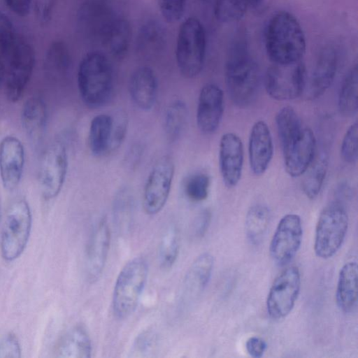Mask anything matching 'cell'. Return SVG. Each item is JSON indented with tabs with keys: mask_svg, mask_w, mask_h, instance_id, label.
I'll return each instance as SVG.
<instances>
[{
	"mask_svg": "<svg viewBox=\"0 0 358 358\" xmlns=\"http://www.w3.org/2000/svg\"><path fill=\"white\" fill-rule=\"evenodd\" d=\"M227 89L231 101L246 107L256 97L259 85V71L248 51L245 33H236L229 46L225 66Z\"/></svg>",
	"mask_w": 358,
	"mask_h": 358,
	"instance_id": "6da1fadb",
	"label": "cell"
},
{
	"mask_svg": "<svg viewBox=\"0 0 358 358\" xmlns=\"http://www.w3.org/2000/svg\"><path fill=\"white\" fill-rule=\"evenodd\" d=\"M265 47L269 59L276 64H289L301 60L306 43L303 29L290 13L279 11L268 21Z\"/></svg>",
	"mask_w": 358,
	"mask_h": 358,
	"instance_id": "7a4b0ae2",
	"label": "cell"
},
{
	"mask_svg": "<svg viewBox=\"0 0 358 358\" xmlns=\"http://www.w3.org/2000/svg\"><path fill=\"white\" fill-rule=\"evenodd\" d=\"M77 83L81 100L90 108L108 103L113 92V71L108 57L102 52L87 53L80 61Z\"/></svg>",
	"mask_w": 358,
	"mask_h": 358,
	"instance_id": "3957f363",
	"label": "cell"
},
{
	"mask_svg": "<svg viewBox=\"0 0 358 358\" xmlns=\"http://www.w3.org/2000/svg\"><path fill=\"white\" fill-rule=\"evenodd\" d=\"M4 64L3 88L7 99L13 103L22 96L32 76L35 64L33 48L19 35L0 45Z\"/></svg>",
	"mask_w": 358,
	"mask_h": 358,
	"instance_id": "277c9868",
	"label": "cell"
},
{
	"mask_svg": "<svg viewBox=\"0 0 358 358\" xmlns=\"http://www.w3.org/2000/svg\"><path fill=\"white\" fill-rule=\"evenodd\" d=\"M148 275V264L142 257H135L122 267L116 279L113 294V310L117 318H127L134 312Z\"/></svg>",
	"mask_w": 358,
	"mask_h": 358,
	"instance_id": "5b68a950",
	"label": "cell"
},
{
	"mask_svg": "<svg viewBox=\"0 0 358 358\" xmlns=\"http://www.w3.org/2000/svg\"><path fill=\"white\" fill-rule=\"evenodd\" d=\"M206 48V33L201 22L195 17L186 19L180 27L176 48L177 65L184 77L192 78L200 73Z\"/></svg>",
	"mask_w": 358,
	"mask_h": 358,
	"instance_id": "8992f818",
	"label": "cell"
},
{
	"mask_svg": "<svg viewBox=\"0 0 358 358\" xmlns=\"http://www.w3.org/2000/svg\"><path fill=\"white\" fill-rule=\"evenodd\" d=\"M32 215L28 202L19 199L8 209L2 227L0 250L7 262L17 259L24 250L31 234Z\"/></svg>",
	"mask_w": 358,
	"mask_h": 358,
	"instance_id": "52a82bcc",
	"label": "cell"
},
{
	"mask_svg": "<svg viewBox=\"0 0 358 358\" xmlns=\"http://www.w3.org/2000/svg\"><path fill=\"white\" fill-rule=\"evenodd\" d=\"M348 229V215L338 201L327 206L320 213L315 232L314 250L322 259L333 257L341 248Z\"/></svg>",
	"mask_w": 358,
	"mask_h": 358,
	"instance_id": "ba28073f",
	"label": "cell"
},
{
	"mask_svg": "<svg viewBox=\"0 0 358 358\" xmlns=\"http://www.w3.org/2000/svg\"><path fill=\"white\" fill-rule=\"evenodd\" d=\"M68 168L69 157L65 145L61 141L52 143L41 156L38 174L40 191L45 200L52 199L59 194Z\"/></svg>",
	"mask_w": 358,
	"mask_h": 358,
	"instance_id": "9c48e42d",
	"label": "cell"
},
{
	"mask_svg": "<svg viewBox=\"0 0 358 358\" xmlns=\"http://www.w3.org/2000/svg\"><path fill=\"white\" fill-rule=\"evenodd\" d=\"M306 87V70L301 61L289 64H273L265 76L267 94L278 101L299 97Z\"/></svg>",
	"mask_w": 358,
	"mask_h": 358,
	"instance_id": "30bf717a",
	"label": "cell"
},
{
	"mask_svg": "<svg viewBox=\"0 0 358 358\" xmlns=\"http://www.w3.org/2000/svg\"><path fill=\"white\" fill-rule=\"evenodd\" d=\"M175 172L173 159L160 157L152 168L143 189V203L145 213L152 215L164 207L170 194Z\"/></svg>",
	"mask_w": 358,
	"mask_h": 358,
	"instance_id": "8fae6325",
	"label": "cell"
},
{
	"mask_svg": "<svg viewBox=\"0 0 358 358\" xmlns=\"http://www.w3.org/2000/svg\"><path fill=\"white\" fill-rule=\"evenodd\" d=\"M301 289V275L296 266L282 271L274 280L266 298V310L274 320L287 317L293 309Z\"/></svg>",
	"mask_w": 358,
	"mask_h": 358,
	"instance_id": "7c38bea8",
	"label": "cell"
},
{
	"mask_svg": "<svg viewBox=\"0 0 358 358\" xmlns=\"http://www.w3.org/2000/svg\"><path fill=\"white\" fill-rule=\"evenodd\" d=\"M303 228L301 217L287 214L279 221L272 237L269 252L279 266L289 263L296 255L302 241Z\"/></svg>",
	"mask_w": 358,
	"mask_h": 358,
	"instance_id": "4fadbf2b",
	"label": "cell"
},
{
	"mask_svg": "<svg viewBox=\"0 0 358 358\" xmlns=\"http://www.w3.org/2000/svg\"><path fill=\"white\" fill-rule=\"evenodd\" d=\"M113 11L101 0H87L78 12V24L88 39L103 45L116 18Z\"/></svg>",
	"mask_w": 358,
	"mask_h": 358,
	"instance_id": "5bb4252c",
	"label": "cell"
},
{
	"mask_svg": "<svg viewBox=\"0 0 358 358\" xmlns=\"http://www.w3.org/2000/svg\"><path fill=\"white\" fill-rule=\"evenodd\" d=\"M25 165V150L21 141L8 135L0 141V178L3 187L8 191L20 185Z\"/></svg>",
	"mask_w": 358,
	"mask_h": 358,
	"instance_id": "9a60e30c",
	"label": "cell"
},
{
	"mask_svg": "<svg viewBox=\"0 0 358 358\" xmlns=\"http://www.w3.org/2000/svg\"><path fill=\"white\" fill-rule=\"evenodd\" d=\"M224 112V94L215 84L208 83L201 89L196 109V124L204 134L214 133L220 126Z\"/></svg>",
	"mask_w": 358,
	"mask_h": 358,
	"instance_id": "2e32d148",
	"label": "cell"
},
{
	"mask_svg": "<svg viewBox=\"0 0 358 358\" xmlns=\"http://www.w3.org/2000/svg\"><path fill=\"white\" fill-rule=\"evenodd\" d=\"M243 145L235 134H224L219 146V166L224 184L228 188L237 185L243 166Z\"/></svg>",
	"mask_w": 358,
	"mask_h": 358,
	"instance_id": "e0dca14e",
	"label": "cell"
},
{
	"mask_svg": "<svg viewBox=\"0 0 358 358\" xmlns=\"http://www.w3.org/2000/svg\"><path fill=\"white\" fill-rule=\"evenodd\" d=\"M110 242V228L106 218H102L93 228L87 249V275L91 283L95 282L103 271Z\"/></svg>",
	"mask_w": 358,
	"mask_h": 358,
	"instance_id": "ac0fdd59",
	"label": "cell"
},
{
	"mask_svg": "<svg viewBox=\"0 0 358 358\" xmlns=\"http://www.w3.org/2000/svg\"><path fill=\"white\" fill-rule=\"evenodd\" d=\"M282 152L287 173L292 177L304 174L316 153V141L312 130L303 127L298 138Z\"/></svg>",
	"mask_w": 358,
	"mask_h": 358,
	"instance_id": "d6986e66",
	"label": "cell"
},
{
	"mask_svg": "<svg viewBox=\"0 0 358 358\" xmlns=\"http://www.w3.org/2000/svg\"><path fill=\"white\" fill-rule=\"evenodd\" d=\"M273 155V144L270 129L262 120L256 122L250 131L248 143L249 162L256 176L268 169Z\"/></svg>",
	"mask_w": 358,
	"mask_h": 358,
	"instance_id": "ffe728a7",
	"label": "cell"
},
{
	"mask_svg": "<svg viewBox=\"0 0 358 358\" xmlns=\"http://www.w3.org/2000/svg\"><path fill=\"white\" fill-rule=\"evenodd\" d=\"M338 55L331 45L324 46L317 58L309 81L307 96L316 99L322 96L332 84L337 69Z\"/></svg>",
	"mask_w": 358,
	"mask_h": 358,
	"instance_id": "44dd1931",
	"label": "cell"
},
{
	"mask_svg": "<svg viewBox=\"0 0 358 358\" xmlns=\"http://www.w3.org/2000/svg\"><path fill=\"white\" fill-rule=\"evenodd\" d=\"M129 93L139 109L148 111L153 108L158 94V80L151 68L143 66L134 71L129 81Z\"/></svg>",
	"mask_w": 358,
	"mask_h": 358,
	"instance_id": "7402d4cb",
	"label": "cell"
},
{
	"mask_svg": "<svg viewBox=\"0 0 358 358\" xmlns=\"http://www.w3.org/2000/svg\"><path fill=\"white\" fill-rule=\"evenodd\" d=\"M20 116L27 137L34 143L40 141L48 122V108L44 99L38 95L29 97L22 105Z\"/></svg>",
	"mask_w": 358,
	"mask_h": 358,
	"instance_id": "603a6c76",
	"label": "cell"
},
{
	"mask_svg": "<svg viewBox=\"0 0 358 358\" xmlns=\"http://www.w3.org/2000/svg\"><path fill=\"white\" fill-rule=\"evenodd\" d=\"M358 298V266L356 262L345 263L340 270L336 290V301L345 313L352 312Z\"/></svg>",
	"mask_w": 358,
	"mask_h": 358,
	"instance_id": "cb8c5ba5",
	"label": "cell"
},
{
	"mask_svg": "<svg viewBox=\"0 0 358 358\" xmlns=\"http://www.w3.org/2000/svg\"><path fill=\"white\" fill-rule=\"evenodd\" d=\"M214 266V257L209 252L198 256L189 267L184 281V294L187 299L200 295L208 284Z\"/></svg>",
	"mask_w": 358,
	"mask_h": 358,
	"instance_id": "d4e9b609",
	"label": "cell"
},
{
	"mask_svg": "<svg viewBox=\"0 0 358 358\" xmlns=\"http://www.w3.org/2000/svg\"><path fill=\"white\" fill-rule=\"evenodd\" d=\"M92 342L86 329L76 326L61 338L56 348V356L62 358H90Z\"/></svg>",
	"mask_w": 358,
	"mask_h": 358,
	"instance_id": "484cf974",
	"label": "cell"
},
{
	"mask_svg": "<svg viewBox=\"0 0 358 358\" xmlns=\"http://www.w3.org/2000/svg\"><path fill=\"white\" fill-rule=\"evenodd\" d=\"M113 118L108 114L94 116L90 122L88 144L92 154L101 157L110 153Z\"/></svg>",
	"mask_w": 358,
	"mask_h": 358,
	"instance_id": "4316f807",
	"label": "cell"
},
{
	"mask_svg": "<svg viewBox=\"0 0 358 358\" xmlns=\"http://www.w3.org/2000/svg\"><path fill=\"white\" fill-rule=\"evenodd\" d=\"M188 120L186 103L180 100L173 101L166 108L164 115V131L169 143L177 141L185 131Z\"/></svg>",
	"mask_w": 358,
	"mask_h": 358,
	"instance_id": "83f0119b",
	"label": "cell"
},
{
	"mask_svg": "<svg viewBox=\"0 0 358 358\" xmlns=\"http://www.w3.org/2000/svg\"><path fill=\"white\" fill-rule=\"evenodd\" d=\"M328 155L324 152L315 153V155L306 171L302 189L310 199H315L320 194L328 170Z\"/></svg>",
	"mask_w": 358,
	"mask_h": 358,
	"instance_id": "f1b7e54d",
	"label": "cell"
},
{
	"mask_svg": "<svg viewBox=\"0 0 358 358\" xmlns=\"http://www.w3.org/2000/svg\"><path fill=\"white\" fill-rule=\"evenodd\" d=\"M275 122L283 150L300 136L303 127L299 115L291 106L283 107L278 112Z\"/></svg>",
	"mask_w": 358,
	"mask_h": 358,
	"instance_id": "f546056e",
	"label": "cell"
},
{
	"mask_svg": "<svg viewBox=\"0 0 358 358\" xmlns=\"http://www.w3.org/2000/svg\"><path fill=\"white\" fill-rule=\"evenodd\" d=\"M338 106L345 117L355 115L358 110V68L355 64L345 76L339 92Z\"/></svg>",
	"mask_w": 358,
	"mask_h": 358,
	"instance_id": "4dcf8cb0",
	"label": "cell"
},
{
	"mask_svg": "<svg viewBox=\"0 0 358 358\" xmlns=\"http://www.w3.org/2000/svg\"><path fill=\"white\" fill-rule=\"evenodd\" d=\"M271 220L269 209L264 205L256 204L250 207L245 217V234L252 245L259 244L267 231Z\"/></svg>",
	"mask_w": 358,
	"mask_h": 358,
	"instance_id": "1f68e13d",
	"label": "cell"
},
{
	"mask_svg": "<svg viewBox=\"0 0 358 358\" xmlns=\"http://www.w3.org/2000/svg\"><path fill=\"white\" fill-rule=\"evenodd\" d=\"M131 34L129 23L124 18L117 17L103 45L114 57L120 59L128 50Z\"/></svg>",
	"mask_w": 358,
	"mask_h": 358,
	"instance_id": "d6a6232c",
	"label": "cell"
},
{
	"mask_svg": "<svg viewBox=\"0 0 358 358\" xmlns=\"http://www.w3.org/2000/svg\"><path fill=\"white\" fill-rule=\"evenodd\" d=\"M134 209L133 194L128 187H122L115 194L113 204L114 222L118 229L125 231L131 226Z\"/></svg>",
	"mask_w": 358,
	"mask_h": 358,
	"instance_id": "836d02e7",
	"label": "cell"
},
{
	"mask_svg": "<svg viewBox=\"0 0 358 358\" xmlns=\"http://www.w3.org/2000/svg\"><path fill=\"white\" fill-rule=\"evenodd\" d=\"M164 27L158 22L151 20L144 24L137 38V48L142 51L157 50L165 44Z\"/></svg>",
	"mask_w": 358,
	"mask_h": 358,
	"instance_id": "e575fe53",
	"label": "cell"
},
{
	"mask_svg": "<svg viewBox=\"0 0 358 358\" xmlns=\"http://www.w3.org/2000/svg\"><path fill=\"white\" fill-rule=\"evenodd\" d=\"M180 249L179 236L175 227H170L163 236L159 246L158 258L162 268H170L176 262Z\"/></svg>",
	"mask_w": 358,
	"mask_h": 358,
	"instance_id": "d590c367",
	"label": "cell"
},
{
	"mask_svg": "<svg viewBox=\"0 0 358 358\" xmlns=\"http://www.w3.org/2000/svg\"><path fill=\"white\" fill-rule=\"evenodd\" d=\"M70 63V55L66 45L62 41L52 42L46 52L45 68L50 73L66 70Z\"/></svg>",
	"mask_w": 358,
	"mask_h": 358,
	"instance_id": "8d00e7d4",
	"label": "cell"
},
{
	"mask_svg": "<svg viewBox=\"0 0 358 358\" xmlns=\"http://www.w3.org/2000/svg\"><path fill=\"white\" fill-rule=\"evenodd\" d=\"M247 10L244 0H216L214 15L217 21L230 23L242 19Z\"/></svg>",
	"mask_w": 358,
	"mask_h": 358,
	"instance_id": "74e56055",
	"label": "cell"
},
{
	"mask_svg": "<svg viewBox=\"0 0 358 358\" xmlns=\"http://www.w3.org/2000/svg\"><path fill=\"white\" fill-rule=\"evenodd\" d=\"M210 180L204 173H196L189 176L183 182V190L191 201L199 202L208 195Z\"/></svg>",
	"mask_w": 358,
	"mask_h": 358,
	"instance_id": "f35d334b",
	"label": "cell"
},
{
	"mask_svg": "<svg viewBox=\"0 0 358 358\" xmlns=\"http://www.w3.org/2000/svg\"><path fill=\"white\" fill-rule=\"evenodd\" d=\"M341 155L348 164H354L358 157V124L355 122L349 127L342 141Z\"/></svg>",
	"mask_w": 358,
	"mask_h": 358,
	"instance_id": "ab89813d",
	"label": "cell"
},
{
	"mask_svg": "<svg viewBox=\"0 0 358 358\" xmlns=\"http://www.w3.org/2000/svg\"><path fill=\"white\" fill-rule=\"evenodd\" d=\"M113 124L110 146V153L117 150L124 142L128 129V119L123 112L113 116Z\"/></svg>",
	"mask_w": 358,
	"mask_h": 358,
	"instance_id": "60d3db41",
	"label": "cell"
},
{
	"mask_svg": "<svg viewBox=\"0 0 358 358\" xmlns=\"http://www.w3.org/2000/svg\"><path fill=\"white\" fill-rule=\"evenodd\" d=\"M161 13L168 22L178 21L182 16L186 0H157Z\"/></svg>",
	"mask_w": 358,
	"mask_h": 358,
	"instance_id": "b9f144b4",
	"label": "cell"
},
{
	"mask_svg": "<svg viewBox=\"0 0 358 358\" xmlns=\"http://www.w3.org/2000/svg\"><path fill=\"white\" fill-rule=\"evenodd\" d=\"M21 348L17 337L13 334L6 335L0 341V358H20Z\"/></svg>",
	"mask_w": 358,
	"mask_h": 358,
	"instance_id": "7bdbcfd3",
	"label": "cell"
},
{
	"mask_svg": "<svg viewBox=\"0 0 358 358\" xmlns=\"http://www.w3.org/2000/svg\"><path fill=\"white\" fill-rule=\"evenodd\" d=\"M211 219V213L208 209L199 213L193 224V233L196 237L203 236L208 229Z\"/></svg>",
	"mask_w": 358,
	"mask_h": 358,
	"instance_id": "ee69618b",
	"label": "cell"
},
{
	"mask_svg": "<svg viewBox=\"0 0 358 358\" xmlns=\"http://www.w3.org/2000/svg\"><path fill=\"white\" fill-rule=\"evenodd\" d=\"M17 35L8 17L0 11V44L9 41Z\"/></svg>",
	"mask_w": 358,
	"mask_h": 358,
	"instance_id": "f6af8a7d",
	"label": "cell"
},
{
	"mask_svg": "<svg viewBox=\"0 0 358 358\" xmlns=\"http://www.w3.org/2000/svg\"><path fill=\"white\" fill-rule=\"evenodd\" d=\"M245 348L248 353L252 357H262L266 348L267 345L264 340L257 336L249 338L245 343Z\"/></svg>",
	"mask_w": 358,
	"mask_h": 358,
	"instance_id": "bcb514c9",
	"label": "cell"
},
{
	"mask_svg": "<svg viewBox=\"0 0 358 358\" xmlns=\"http://www.w3.org/2000/svg\"><path fill=\"white\" fill-rule=\"evenodd\" d=\"M7 6L21 17L27 15L31 6V0H3Z\"/></svg>",
	"mask_w": 358,
	"mask_h": 358,
	"instance_id": "7dc6e473",
	"label": "cell"
},
{
	"mask_svg": "<svg viewBox=\"0 0 358 358\" xmlns=\"http://www.w3.org/2000/svg\"><path fill=\"white\" fill-rule=\"evenodd\" d=\"M53 6L52 0H37L36 12L42 22H46L50 17Z\"/></svg>",
	"mask_w": 358,
	"mask_h": 358,
	"instance_id": "c3c4849f",
	"label": "cell"
},
{
	"mask_svg": "<svg viewBox=\"0 0 358 358\" xmlns=\"http://www.w3.org/2000/svg\"><path fill=\"white\" fill-rule=\"evenodd\" d=\"M150 333L142 334L136 341L135 349L138 353H145L149 351L152 348V342L154 341V337Z\"/></svg>",
	"mask_w": 358,
	"mask_h": 358,
	"instance_id": "681fc988",
	"label": "cell"
},
{
	"mask_svg": "<svg viewBox=\"0 0 358 358\" xmlns=\"http://www.w3.org/2000/svg\"><path fill=\"white\" fill-rule=\"evenodd\" d=\"M248 9L258 10L261 9L264 4L265 0H244Z\"/></svg>",
	"mask_w": 358,
	"mask_h": 358,
	"instance_id": "f907efd6",
	"label": "cell"
},
{
	"mask_svg": "<svg viewBox=\"0 0 358 358\" xmlns=\"http://www.w3.org/2000/svg\"><path fill=\"white\" fill-rule=\"evenodd\" d=\"M4 81V64L2 53L0 49V87L3 86Z\"/></svg>",
	"mask_w": 358,
	"mask_h": 358,
	"instance_id": "816d5d0a",
	"label": "cell"
}]
</instances>
